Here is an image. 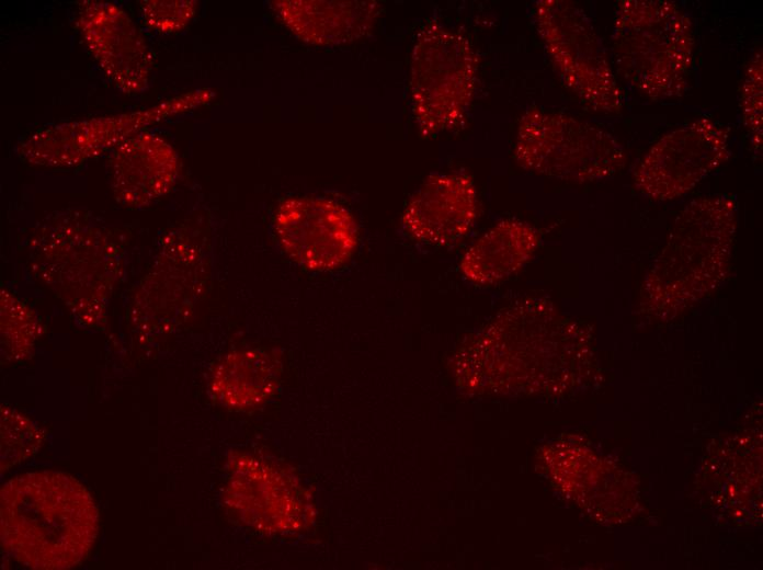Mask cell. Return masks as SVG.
<instances>
[{
	"mask_svg": "<svg viewBox=\"0 0 763 570\" xmlns=\"http://www.w3.org/2000/svg\"><path fill=\"white\" fill-rule=\"evenodd\" d=\"M538 246L539 235L533 226L519 219H503L466 250L459 271L475 285H494L521 270Z\"/></svg>",
	"mask_w": 763,
	"mask_h": 570,
	"instance_id": "16",
	"label": "cell"
},
{
	"mask_svg": "<svg viewBox=\"0 0 763 570\" xmlns=\"http://www.w3.org/2000/svg\"><path fill=\"white\" fill-rule=\"evenodd\" d=\"M275 16L299 39L333 46L355 42L375 26L382 5L373 0H275Z\"/></svg>",
	"mask_w": 763,
	"mask_h": 570,
	"instance_id": "15",
	"label": "cell"
},
{
	"mask_svg": "<svg viewBox=\"0 0 763 570\" xmlns=\"http://www.w3.org/2000/svg\"><path fill=\"white\" fill-rule=\"evenodd\" d=\"M278 363L259 350L225 354L209 377L213 398L226 408L248 410L265 402L278 384Z\"/></svg>",
	"mask_w": 763,
	"mask_h": 570,
	"instance_id": "17",
	"label": "cell"
},
{
	"mask_svg": "<svg viewBox=\"0 0 763 570\" xmlns=\"http://www.w3.org/2000/svg\"><path fill=\"white\" fill-rule=\"evenodd\" d=\"M474 180L464 172L429 175L408 201L401 224L414 240L447 247L465 238L478 217Z\"/></svg>",
	"mask_w": 763,
	"mask_h": 570,
	"instance_id": "13",
	"label": "cell"
},
{
	"mask_svg": "<svg viewBox=\"0 0 763 570\" xmlns=\"http://www.w3.org/2000/svg\"><path fill=\"white\" fill-rule=\"evenodd\" d=\"M737 231V205L726 195L690 202L675 217L650 265L639 310L670 319L709 296L727 277Z\"/></svg>",
	"mask_w": 763,
	"mask_h": 570,
	"instance_id": "3",
	"label": "cell"
},
{
	"mask_svg": "<svg viewBox=\"0 0 763 570\" xmlns=\"http://www.w3.org/2000/svg\"><path fill=\"white\" fill-rule=\"evenodd\" d=\"M99 528L92 494L67 472L29 471L0 489L1 547L24 567L65 570L80 565Z\"/></svg>",
	"mask_w": 763,
	"mask_h": 570,
	"instance_id": "1",
	"label": "cell"
},
{
	"mask_svg": "<svg viewBox=\"0 0 763 570\" xmlns=\"http://www.w3.org/2000/svg\"><path fill=\"white\" fill-rule=\"evenodd\" d=\"M1 472L35 455L43 446V430L27 415L8 406L0 408Z\"/></svg>",
	"mask_w": 763,
	"mask_h": 570,
	"instance_id": "19",
	"label": "cell"
},
{
	"mask_svg": "<svg viewBox=\"0 0 763 570\" xmlns=\"http://www.w3.org/2000/svg\"><path fill=\"white\" fill-rule=\"evenodd\" d=\"M513 156L526 171L572 183L605 179L626 162L622 144L603 127L539 107L521 115Z\"/></svg>",
	"mask_w": 763,
	"mask_h": 570,
	"instance_id": "6",
	"label": "cell"
},
{
	"mask_svg": "<svg viewBox=\"0 0 763 570\" xmlns=\"http://www.w3.org/2000/svg\"><path fill=\"white\" fill-rule=\"evenodd\" d=\"M273 229L283 251L310 271H331L345 264L358 243L352 213L324 197L283 200L274 212Z\"/></svg>",
	"mask_w": 763,
	"mask_h": 570,
	"instance_id": "11",
	"label": "cell"
},
{
	"mask_svg": "<svg viewBox=\"0 0 763 570\" xmlns=\"http://www.w3.org/2000/svg\"><path fill=\"white\" fill-rule=\"evenodd\" d=\"M110 152L111 190L116 202L124 207H149L176 183L180 174L178 152L157 133L143 130Z\"/></svg>",
	"mask_w": 763,
	"mask_h": 570,
	"instance_id": "14",
	"label": "cell"
},
{
	"mask_svg": "<svg viewBox=\"0 0 763 570\" xmlns=\"http://www.w3.org/2000/svg\"><path fill=\"white\" fill-rule=\"evenodd\" d=\"M695 37L673 1L622 0L614 14L613 56L622 77L650 100L679 98L688 87Z\"/></svg>",
	"mask_w": 763,
	"mask_h": 570,
	"instance_id": "4",
	"label": "cell"
},
{
	"mask_svg": "<svg viewBox=\"0 0 763 570\" xmlns=\"http://www.w3.org/2000/svg\"><path fill=\"white\" fill-rule=\"evenodd\" d=\"M479 60L467 36L437 21L418 32L410 57L411 110L420 135L453 129L474 99Z\"/></svg>",
	"mask_w": 763,
	"mask_h": 570,
	"instance_id": "5",
	"label": "cell"
},
{
	"mask_svg": "<svg viewBox=\"0 0 763 570\" xmlns=\"http://www.w3.org/2000/svg\"><path fill=\"white\" fill-rule=\"evenodd\" d=\"M763 77H762V50L759 49L752 56L741 86L740 109L743 125L751 138L755 153L762 152V123H763Z\"/></svg>",
	"mask_w": 763,
	"mask_h": 570,
	"instance_id": "20",
	"label": "cell"
},
{
	"mask_svg": "<svg viewBox=\"0 0 763 570\" xmlns=\"http://www.w3.org/2000/svg\"><path fill=\"white\" fill-rule=\"evenodd\" d=\"M139 5L148 27L161 34H172L182 31L192 21L197 1L143 0Z\"/></svg>",
	"mask_w": 763,
	"mask_h": 570,
	"instance_id": "21",
	"label": "cell"
},
{
	"mask_svg": "<svg viewBox=\"0 0 763 570\" xmlns=\"http://www.w3.org/2000/svg\"><path fill=\"white\" fill-rule=\"evenodd\" d=\"M533 16L563 84L592 111L620 113V89L601 37L583 9L566 0H538Z\"/></svg>",
	"mask_w": 763,
	"mask_h": 570,
	"instance_id": "7",
	"label": "cell"
},
{
	"mask_svg": "<svg viewBox=\"0 0 763 570\" xmlns=\"http://www.w3.org/2000/svg\"><path fill=\"white\" fill-rule=\"evenodd\" d=\"M44 328L38 315L8 288L0 290V345L5 362H23L34 354Z\"/></svg>",
	"mask_w": 763,
	"mask_h": 570,
	"instance_id": "18",
	"label": "cell"
},
{
	"mask_svg": "<svg viewBox=\"0 0 763 570\" xmlns=\"http://www.w3.org/2000/svg\"><path fill=\"white\" fill-rule=\"evenodd\" d=\"M205 266L204 248L194 232L170 229L132 299L129 323L135 335L153 340L181 323L200 295Z\"/></svg>",
	"mask_w": 763,
	"mask_h": 570,
	"instance_id": "9",
	"label": "cell"
},
{
	"mask_svg": "<svg viewBox=\"0 0 763 570\" xmlns=\"http://www.w3.org/2000/svg\"><path fill=\"white\" fill-rule=\"evenodd\" d=\"M729 156L728 129L701 117L658 139L635 169L634 184L653 201H672L692 191Z\"/></svg>",
	"mask_w": 763,
	"mask_h": 570,
	"instance_id": "10",
	"label": "cell"
},
{
	"mask_svg": "<svg viewBox=\"0 0 763 570\" xmlns=\"http://www.w3.org/2000/svg\"><path fill=\"white\" fill-rule=\"evenodd\" d=\"M214 96L212 89H195L136 111L47 125L20 140L15 151L30 164L76 167L112 151L151 125L209 103Z\"/></svg>",
	"mask_w": 763,
	"mask_h": 570,
	"instance_id": "8",
	"label": "cell"
},
{
	"mask_svg": "<svg viewBox=\"0 0 763 570\" xmlns=\"http://www.w3.org/2000/svg\"><path fill=\"white\" fill-rule=\"evenodd\" d=\"M76 25L100 69L119 91L135 95L147 90L153 55L124 9L110 1H80Z\"/></svg>",
	"mask_w": 763,
	"mask_h": 570,
	"instance_id": "12",
	"label": "cell"
},
{
	"mask_svg": "<svg viewBox=\"0 0 763 570\" xmlns=\"http://www.w3.org/2000/svg\"><path fill=\"white\" fill-rule=\"evenodd\" d=\"M29 264L79 326L105 327L111 297L125 271V250L116 231L90 213L56 212L34 230Z\"/></svg>",
	"mask_w": 763,
	"mask_h": 570,
	"instance_id": "2",
	"label": "cell"
}]
</instances>
